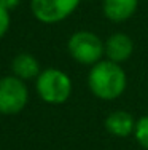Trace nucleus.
<instances>
[{
	"label": "nucleus",
	"mask_w": 148,
	"mask_h": 150,
	"mask_svg": "<svg viewBox=\"0 0 148 150\" xmlns=\"http://www.w3.org/2000/svg\"><path fill=\"white\" fill-rule=\"evenodd\" d=\"M128 85L126 72L119 64L102 59L94 64L88 75V86L96 98L102 101H113L124 93Z\"/></svg>",
	"instance_id": "nucleus-1"
},
{
	"label": "nucleus",
	"mask_w": 148,
	"mask_h": 150,
	"mask_svg": "<svg viewBox=\"0 0 148 150\" xmlns=\"http://www.w3.org/2000/svg\"><path fill=\"white\" fill-rule=\"evenodd\" d=\"M38 96L51 105L64 104L72 94V80L61 69H45L35 80Z\"/></svg>",
	"instance_id": "nucleus-2"
},
{
	"label": "nucleus",
	"mask_w": 148,
	"mask_h": 150,
	"mask_svg": "<svg viewBox=\"0 0 148 150\" xmlns=\"http://www.w3.org/2000/svg\"><path fill=\"white\" fill-rule=\"evenodd\" d=\"M67 50L76 62L93 67L102 61V56L105 54V43L93 32L78 30L69 38Z\"/></svg>",
	"instance_id": "nucleus-3"
},
{
	"label": "nucleus",
	"mask_w": 148,
	"mask_h": 150,
	"mask_svg": "<svg viewBox=\"0 0 148 150\" xmlns=\"http://www.w3.org/2000/svg\"><path fill=\"white\" fill-rule=\"evenodd\" d=\"M29 102V90L24 80L8 75L0 78V113L16 115Z\"/></svg>",
	"instance_id": "nucleus-4"
},
{
	"label": "nucleus",
	"mask_w": 148,
	"mask_h": 150,
	"mask_svg": "<svg viewBox=\"0 0 148 150\" xmlns=\"http://www.w3.org/2000/svg\"><path fill=\"white\" fill-rule=\"evenodd\" d=\"M81 0H30L34 16L43 24H56L69 18Z\"/></svg>",
	"instance_id": "nucleus-5"
},
{
	"label": "nucleus",
	"mask_w": 148,
	"mask_h": 150,
	"mask_svg": "<svg viewBox=\"0 0 148 150\" xmlns=\"http://www.w3.org/2000/svg\"><path fill=\"white\" fill-rule=\"evenodd\" d=\"M134 51V43L128 34L124 32H115L105 42V56L108 61L121 64L131 58Z\"/></svg>",
	"instance_id": "nucleus-6"
},
{
	"label": "nucleus",
	"mask_w": 148,
	"mask_h": 150,
	"mask_svg": "<svg viewBox=\"0 0 148 150\" xmlns=\"http://www.w3.org/2000/svg\"><path fill=\"white\" fill-rule=\"evenodd\" d=\"M105 128L112 136L128 137L135 129V120L126 110H115L105 118Z\"/></svg>",
	"instance_id": "nucleus-7"
},
{
	"label": "nucleus",
	"mask_w": 148,
	"mask_h": 150,
	"mask_svg": "<svg viewBox=\"0 0 148 150\" xmlns=\"http://www.w3.org/2000/svg\"><path fill=\"white\" fill-rule=\"evenodd\" d=\"M139 0H104V15L113 23H123L137 11Z\"/></svg>",
	"instance_id": "nucleus-8"
},
{
	"label": "nucleus",
	"mask_w": 148,
	"mask_h": 150,
	"mask_svg": "<svg viewBox=\"0 0 148 150\" xmlns=\"http://www.w3.org/2000/svg\"><path fill=\"white\" fill-rule=\"evenodd\" d=\"M11 70L13 75L21 80H32L40 75V64L35 56L29 54V53H19L15 56V59L11 61Z\"/></svg>",
	"instance_id": "nucleus-9"
},
{
	"label": "nucleus",
	"mask_w": 148,
	"mask_h": 150,
	"mask_svg": "<svg viewBox=\"0 0 148 150\" xmlns=\"http://www.w3.org/2000/svg\"><path fill=\"white\" fill-rule=\"evenodd\" d=\"M134 136H135V139H137L140 147L148 150V115L142 117V118H139L135 121Z\"/></svg>",
	"instance_id": "nucleus-10"
},
{
	"label": "nucleus",
	"mask_w": 148,
	"mask_h": 150,
	"mask_svg": "<svg viewBox=\"0 0 148 150\" xmlns=\"http://www.w3.org/2000/svg\"><path fill=\"white\" fill-rule=\"evenodd\" d=\"M10 29V11L0 6V38Z\"/></svg>",
	"instance_id": "nucleus-11"
},
{
	"label": "nucleus",
	"mask_w": 148,
	"mask_h": 150,
	"mask_svg": "<svg viewBox=\"0 0 148 150\" xmlns=\"http://www.w3.org/2000/svg\"><path fill=\"white\" fill-rule=\"evenodd\" d=\"M19 2H21V0H0V6L10 11V10L16 8V6L19 5Z\"/></svg>",
	"instance_id": "nucleus-12"
}]
</instances>
